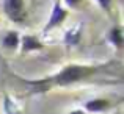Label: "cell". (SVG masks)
<instances>
[{
	"instance_id": "6da1fadb",
	"label": "cell",
	"mask_w": 124,
	"mask_h": 114,
	"mask_svg": "<svg viewBox=\"0 0 124 114\" xmlns=\"http://www.w3.org/2000/svg\"><path fill=\"white\" fill-rule=\"evenodd\" d=\"M21 86H24L22 97L41 95L54 87H69L77 84H118L108 78L123 81V63L119 60L105 61L101 64H66L58 72L38 80L17 77L11 74Z\"/></svg>"
},
{
	"instance_id": "7a4b0ae2",
	"label": "cell",
	"mask_w": 124,
	"mask_h": 114,
	"mask_svg": "<svg viewBox=\"0 0 124 114\" xmlns=\"http://www.w3.org/2000/svg\"><path fill=\"white\" fill-rule=\"evenodd\" d=\"M66 17H68V9L61 5V0H55L54 6H52V11H50V16H49V20L44 25V28H42V33L47 34L49 31L61 27L64 24V20H66Z\"/></svg>"
},
{
	"instance_id": "3957f363",
	"label": "cell",
	"mask_w": 124,
	"mask_h": 114,
	"mask_svg": "<svg viewBox=\"0 0 124 114\" xmlns=\"http://www.w3.org/2000/svg\"><path fill=\"white\" fill-rule=\"evenodd\" d=\"M3 11L6 17L16 24H22L25 20L24 0H3Z\"/></svg>"
},
{
	"instance_id": "277c9868",
	"label": "cell",
	"mask_w": 124,
	"mask_h": 114,
	"mask_svg": "<svg viewBox=\"0 0 124 114\" xmlns=\"http://www.w3.org/2000/svg\"><path fill=\"white\" fill-rule=\"evenodd\" d=\"M19 47H21V53L27 55L30 52H39L44 48V44L39 41V38L35 36V34H24L21 36V42H19Z\"/></svg>"
},
{
	"instance_id": "5b68a950",
	"label": "cell",
	"mask_w": 124,
	"mask_h": 114,
	"mask_svg": "<svg viewBox=\"0 0 124 114\" xmlns=\"http://www.w3.org/2000/svg\"><path fill=\"white\" fill-rule=\"evenodd\" d=\"M113 108V102L108 99H91L83 103L85 113H105Z\"/></svg>"
},
{
	"instance_id": "8992f818",
	"label": "cell",
	"mask_w": 124,
	"mask_h": 114,
	"mask_svg": "<svg viewBox=\"0 0 124 114\" xmlns=\"http://www.w3.org/2000/svg\"><path fill=\"white\" fill-rule=\"evenodd\" d=\"M83 25L79 24L76 25V27H71L69 30L64 31L63 34V42L68 45V47H74V45H77L80 42V39H82V34H83Z\"/></svg>"
},
{
	"instance_id": "52a82bcc",
	"label": "cell",
	"mask_w": 124,
	"mask_h": 114,
	"mask_svg": "<svg viewBox=\"0 0 124 114\" xmlns=\"http://www.w3.org/2000/svg\"><path fill=\"white\" fill-rule=\"evenodd\" d=\"M2 47L6 48V50H16L19 47V42H21V36H19L17 31L14 30H8V31H3L2 33Z\"/></svg>"
},
{
	"instance_id": "ba28073f",
	"label": "cell",
	"mask_w": 124,
	"mask_h": 114,
	"mask_svg": "<svg viewBox=\"0 0 124 114\" xmlns=\"http://www.w3.org/2000/svg\"><path fill=\"white\" fill-rule=\"evenodd\" d=\"M107 41L116 48V50H121L123 45H124V38H123V30L119 25H115L108 30L107 33Z\"/></svg>"
},
{
	"instance_id": "9c48e42d",
	"label": "cell",
	"mask_w": 124,
	"mask_h": 114,
	"mask_svg": "<svg viewBox=\"0 0 124 114\" xmlns=\"http://www.w3.org/2000/svg\"><path fill=\"white\" fill-rule=\"evenodd\" d=\"M3 113L5 114H22V109L8 92H3Z\"/></svg>"
},
{
	"instance_id": "30bf717a",
	"label": "cell",
	"mask_w": 124,
	"mask_h": 114,
	"mask_svg": "<svg viewBox=\"0 0 124 114\" xmlns=\"http://www.w3.org/2000/svg\"><path fill=\"white\" fill-rule=\"evenodd\" d=\"M96 2L107 14H112V2L113 0H96Z\"/></svg>"
},
{
	"instance_id": "8fae6325",
	"label": "cell",
	"mask_w": 124,
	"mask_h": 114,
	"mask_svg": "<svg viewBox=\"0 0 124 114\" xmlns=\"http://www.w3.org/2000/svg\"><path fill=\"white\" fill-rule=\"evenodd\" d=\"M64 3H66L69 8H79L80 6V3L83 2V0H63Z\"/></svg>"
},
{
	"instance_id": "7c38bea8",
	"label": "cell",
	"mask_w": 124,
	"mask_h": 114,
	"mask_svg": "<svg viewBox=\"0 0 124 114\" xmlns=\"http://www.w3.org/2000/svg\"><path fill=\"white\" fill-rule=\"evenodd\" d=\"M69 114H86V113H85L83 109H74V111H71Z\"/></svg>"
},
{
	"instance_id": "4fadbf2b",
	"label": "cell",
	"mask_w": 124,
	"mask_h": 114,
	"mask_svg": "<svg viewBox=\"0 0 124 114\" xmlns=\"http://www.w3.org/2000/svg\"><path fill=\"white\" fill-rule=\"evenodd\" d=\"M113 114H121V113H119V111H116V113H113Z\"/></svg>"
}]
</instances>
